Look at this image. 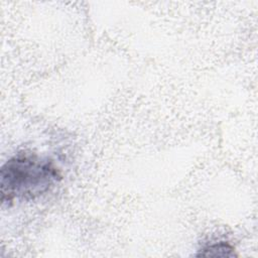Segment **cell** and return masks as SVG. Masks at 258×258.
I'll return each mask as SVG.
<instances>
[{"label": "cell", "mask_w": 258, "mask_h": 258, "mask_svg": "<svg viewBox=\"0 0 258 258\" xmlns=\"http://www.w3.org/2000/svg\"><path fill=\"white\" fill-rule=\"evenodd\" d=\"M61 173L54 162L34 153L19 152L9 158L0 169L2 204L34 200L54 186Z\"/></svg>", "instance_id": "6da1fadb"}, {"label": "cell", "mask_w": 258, "mask_h": 258, "mask_svg": "<svg viewBox=\"0 0 258 258\" xmlns=\"http://www.w3.org/2000/svg\"><path fill=\"white\" fill-rule=\"evenodd\" d=\"M234 247L226 242H218L216 244L207 245L201 249L199 256H213V257H232L235 256Z\"/></svg>", "instance_id": "7a4b0ae2"}]
</instances>
